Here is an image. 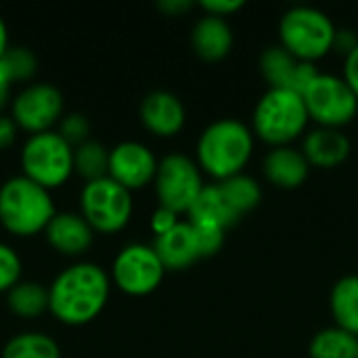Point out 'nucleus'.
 Listing matches in <instances>:
<instances>
[{
    "label": "nucleus",
    "instance_id": "f704fd0d",
    "mask_svg": "<svg viewBox=\"0 0 358 358\" xmlns=\"http://www.w3.org/2000/svg\"><path fill=\"white\" fill-rule=\"evenodd\" d=\"M15 122L10 117H2L0 115V151L10 147L15 143Z\"/></svg>",
    "mask_w": 358,
    "mask_h": 358
},
{
    "label": "nucleus",
    "instance_id": "6e6552de",
    "mask_svg": "<svg viewBox=\"0 0 358 358\" xmlns=\"http://www.w3.org/2000/svg\"><path fill=\"white\" fill-rule=\"evenodd\" d=\"M203 187L206 185L201 180L199 166L191 157L172 153L157 164L155 193L159 208H166L174 214H189Z\"/></svg>",
    "mask_w": 358,
    "mask_h": 358
},
{
    "label": "nucleus",
    "instance_id": "423d86ee",
    "mask_svg": "<svg viewBox=\"0 0 358 358\" xmlns=\"http://www.w3.org/2000/svg\"><path fill=\"white\" fill-rule=\"evenodd\" d=\"M21 166L25 178L44 187L46 191L63 185L73 172L71 145L55 132L34 134L21 153Z\"/></svg>",
    "mask_w": 358,
    "mask_h": 358
},
{
    "label": "nucleus",
    "instance_id": "c9c22d12",
    "mask_svg": "<svg viewBox=\"0 0 358 358\" xmlns=\"http://www.w3.org/2000/svg\"><path fill=\"white\" fill-rule=\"evenodd\" d=\"M159 10H164L166 15H182L187 13L189 8H193V2L191 0H162L159 4Z\"/></svg>",
    "mask_w": 358,
    "mask_h": 358
},
{
    "label": "nucleus",
    "instance_id": "4468645a",
    "mask_svg": "<svg viewBox=\"0 0 358 358\" xmlns=\"http://www.w3.org/2000/svg\"><path fill=\"white\" fill-rule=\"evenodd\" d=\"M141 120L149 132L157 136H174L185 126V107L176 94L168 90H155L143 99Z\"/></svg>",
    "mask_w": 358,
    "mask_h": 358
},
{
    "label": "nucleus",
    "instance_id": "f3484780",
    "mask_svg": "<svg viewBox=\"0 0 358 358\" xmlns=\"http://www.w3.org/2000/svg\"><path fill=\"white\" fill-rule=\"evenodd\" d=\"M191 44L203 61H222L233 48V29L227 19L203 15L191 29Z\"/></svg>",
    "mask_w": 358,
    "mask_h": 358
},
{
    "label": "nucleus",
    "instance_id": "9d476101",
    "mask_svg": "<svg viewBox=\"0 0 358 358\" xmlns=\"http://www.w3.org/2000/svg\"><path fill=\"white\" fill-rule=\"evenodd\" d=\"M164 264L153 245L132 243L124 248L113 262L115 285L130 296H147L157 289L164 279Z\"/></svg>",
    "mask_w": 358,
    "mask_h": 358
},
{
    "label": "nucleus",
    "instance_id": "cd10ccee",
    "mask_svg": "<svg viewBox=\"0 0 358 358\" xmlns=\"http://www.w3.org/2000/svg\"><path fill=\"white\" fill-rule=\"evenodd\" d=\"M19 275H21L19 256L8 245L0 243V292H8L10 287H15Z\"/></svg>",
    "mask_w": 358,
    "mask_h": 358
},
{
    "label": "nucleus",
    "instance_id": "6ab92c4d",
    "mask_svg": "<svg viewBox=\"0 0 358 358\" xmlns=\"http://www.w3.org/2000/svg\"><path fill=\"white\" fill-rule=\"evenodd\" d=\"M239 214L231 208L227 201L220 185H206L195 199L193 208L189 210V220L191 222H201V224H214L220 229H231L233 224L239 222Z\"/></svg>",
    "mask_w": 358,
    "mask_h": 358
},
{
    "label": "nucleus",
    "instance_id": "2eb2a0df",
    "mask_svg": "<svg viewBox=\"0 0 358 358\" xmlns=\"http://www.w3.org/2000/svg\"><path fill=\"white\" fill-rule=\"evenodd\" d=\"M350 151H352V143L340 128L319 126L306 132L302 141V153L308 159V164L317 168H325V170H331L344 164Z\"/></svg>",
    "mask_w": 358,
    "mask_h": 358
},
{
    "label": "nucleus",
    "instance_id": "72a5a7b5",
    "mask_svg": "<svg viewBox=\"0 0 358 358\" xmlns=\"http://www.w3.org/2000/svg\"><path fill=\"white\" fill-rule=\"evenodd\" d=\"M344 80L350 84V88L355 90V94L358 96V44L357 48L346 57V63H344Z\"/></svg>",
    "mask_w": 358,
    "mask_h": 358
},
{
    "label": "nucleus",
    "instance_id": "20e7f679",
    "mask_svg": "<svg viewBox=\"0 0 358 358\" xmlns=\"http://www.w3.org/2000/svg\"><path fill=\"white\" fill-rule=\"evenodd\" d=\"M55 218L48 191L25 176L6 180L0 189V222L15 235L40 233Z\"/></svg>",
    "mask_w": 358,
    "mask_h": 358
},
{
    "label": "nucleus",
    "instance_id": "7ed1b4c3",
    "mask_svg": "<svg viewBox=\"0 0 358 358\" xmlns=\"http://www.w3.org/2000/svg\"><path fill=\"white\" fill-rule=\"evenodd\" d=\"M308 120L302 94L289 88H268L256 103L252 132L273 147H285L306 132Z\"/></svg>",
    "mask_w": 358,
    "mask_h": 358
},
{
    "label": "nucleus",
    "instance_id": "4be33fe9",
    "mask_svg": "<svg viewBox=\"0 0 358 358\" xmlns=\"http://www.w3.org/2000/svg\"><path fill=\"white\" fill-rule=\"evenodd\" d=\"M308 355L310 358H358V338L336 325L321 329L310 340Z\"/></svg>",
    "mask_w": 358,
    "mask_h": 358
},
{
    "label": "nucleus",
    "instance_id": "7c9ffc66",
    "mask_svg": "<svg viewBox=\"0 0 358 358\" xmlns=\"http://www.w3.org/2000/svg\"><path fill=\"white\" fill-rule=\"evenodd\" d=\"M199 6L206 10V15H214V17L227 19L229 15L241 10L245 6V2L243 0H201Z\"/></svg>",
    "mask_w": 358,
    "mask_h": 358
},
{
    "label": "nucleus",
    "instance_id": "b1692460",
    "mask_svg": "<svg viewBox=\"0 0 358 358\" xmlns=\"http://www.w3.org/2000/svg\"><path fill=\"white\" fill-rule=\"evenodd\" d=\"M227 201L231 203V208L243 216L248 212H252L254 208H258L260 199H262V189L260 185L250 176V174H235L222 182H218Z\"/></svg>",
    "mask_w": 358,
    "mask_h": 358
},
{
    "label": "nucleus",
    "instance_id": "1a4fd4ad",
    "mask_svg": "<svg viewBox=\"0 0 358 358\" xmlns=\"http://www.w3.org/2000/svg\"><path fill=\"white\" fill-rule=\"evenodd\" d=\"M80 203L84 220L92 227V231L101 233L122 231L132 214L130 191L109 176L88 182L80 195Z\"/></svg>",
    "mask_w": 358,
    "mask_h": 358
},
{
    "label": "nucleus",
    "instance_id": "a211bd4d",
    "mask_svg": "<svg viewBox=\"0 0 358 358\" xmlns=\"http://www.w3.org/2000/svg\"><path fill=\"white\" fill-rule=\"evenodd\" d=\"M44 235L57 252L67 256L84 254L92 243V227L78 214H55Z\"/></svg>",
    "mask_w": 358,
    "mask_h": 358
},
{
    "label": "nucleus",
    "instance_id": "f8f14e48",
    "mask_svg": "<svg viewBox=\"0 0 358 358\" xmlns=\"http://www.w3.org/2000/svg\"><path fill=\"white\" fill-rule=\"evenodd\" d=\"M157 174L155 155L141 143L128 141L109 151V178L128 191L143 189Z\"/></svg>",
    "mask_w": 358,
    "mask_h": 358
},
{
    "label": "nucleus",
    "instance_id": "c756f323",
    "mask_svg": "<svg viewBox=\"0 0 358 358\" xmlns=\"http://www.w3.org/2000/svg\"><path fill=\"white\" fill-rule=\"evenodd\" d=\"M69 145H84L88 134H90V124L84 115L80 113H71L61 122V132H59Z\"/></svg>",
    "mask_w": 358,
    "mask_h": 358
},
{
    "label": "nucleus",
    "instance_id": "a878e982",
    "mask_svg": "<svg viewBox=\"0 0 358 358\" xmlns=\"http://www.w3.org/2000/svg\"><path fill=\"white\" fill-rule=\"evenodd\" d=\"M73 170L88 182L109 176V151L94 141H86L73 151Z\"/></svg>",
    "mask_w": 358,
    "mask_h": 358
},
{
    "label": "nucleus",
    "instance_id": "aec40b11",
    "mask_svg": "<svg viewBox=\"0 0 358 358\" xmlns=\"http://www.w3.org/2000/svg\"><path fill=\"white\" fill-rule=\"evenodd\" d=\"M329 308L336 327L358 338V275H346L336 281Z\"/></svg>",
    "mask_w": 358,
    "mask_h": 358
},
{
    "label": "nucleus",
    "instance_id": "dca6fc26",
    "mask_svg": "<svg viewBox=\"0 0 358 358\" xmlns=\"http://www.w3.org/2000/svg\"><path fill=\"white\" fill-rule=\"evenodd\" d=\"M262 172L279 189H298L306 182L310 164L302 149H294L292 145L273 147L262 162Z\"/></svg>",
    "mask_w": 358,
    "mask_h": 358
},
{
    "label": "nucleus",
    "instance_id": "f257e3e1",
    "mask_svg": "<svg viewBox=\"0 0 358 358\" xmlns=\"http://www.w3.org/2000/svg\"><path fill=\"white\" fill-rule=\"evenodd\" d=\"M109 296V279L96 264H73L65 268L48 289L50 313L67 325H84L92 321L105 306Z\"/></svg>",
    "mask_w": 358,
    "mask_h": 358
},
{
    "label": "nucleus",
    "instance_id": "f03ea898",
    "mask_svg": "<svg viewBox=\"0 0 358 358\" xmlns=\"http://www.w3.org/2000/svg\"><path fill=\"white\" fill-rule=\"evenodd\" d=\"M254 151V132L235 117L206 126L197 141V166L218 182L241 174Z\"/></svg>",
    "mask_w": 358,
    "mask_h": 358
},
{
    "label": "nucleus",
    "instance_id": "0eeeda50",
    "mask_svg": "<svg viewBox=\"0 0 358 358\" xmlns=\"http://www.w3.org/2000/svg\"><path fill=\"white\" fill-rule=\"evenodd\" d=\"M308 117L323 128H344L358 113V96L344 76L319 73L302 94Z\"/></svg>",
    "mask_w": 358,
    "mask_h": 358
},
{
    "label": "nucleus",
    "instance_id": "473e14b6",
    "mask_svg": "<svg viewBox=\"0 0 358 358\" xmlns=\"http://www.w3.org/2000/svg\"><path fill=\"white\" fill-rule=\"evenodd\" d=\"M176 216H178V214H174V212H170V210H166V208H159V210L153 214V220H151V227H153L155 235H162V233L170 231V229L178 222Z\"/></svg>",
    "mask_w": 358,
    "mask_h": 358
},
{
    "label": "nucleus",
    "instance_id": "2f4dec72",
    "mask_svg": "<svg viewBox=\"0 0 358 358\" xmlns=\"http://www.w3.org/2000/svg\"><path fill=\"white\" fill-rule=\"evenodd\" d=\"M358 44V36L352 29H338L336 38H334V48L338 52H344V57H348Z\"/></svg>",
    "mask_w": 358,
    "mask_h": 358
},
{
    "label": "nucleus",
    "instance_id": "39448f33",
    "mask_svg": "<svg viewBox=\"0 0 358 358\" xmlns=\"http://www.w3.org/2000/svg\"><path fill=\"white\" fill-rule=\"evenodd\" d=\"M336 31L338 27L327 13L306 4L287 8L279 23L281 46L306 63H315L334 48Z\"/></svg>",
    "mask_w": 358,
    "mask_h": 358
},
{
    "label": "nucleus",
    "instance_id": "c85d7f7f",
    "mask_svg": "<svg viewBox=\"0 0 358 358\" xmlns=\"http://www.w3.org/2000/svg\"><path fill=\"white\" fill-rule=\"evenodd\" d=\"M191 222V220H189ZM195 231H197V239H199V248L203 258H210L214 254L220 252V248L224 245V229L214 227V224H201V222H193Z\"/></svg>",
    "mask_w": 358,
    "mask_h": 358
},
{
    "label": "nucleus",
    "instance_id": "5701e85b",
    "mask_svg": "<svg viewBox=\"0 0 358 358\" xmlns=\"http://www.w3.org/2000/svg\"><path fill=\"white\" fill-rule=\"evenodd\" d=\"M36 71V57L31 50L17 46L8 48L0 57V109L6 105L10 94V82L13 80H27Z\"/></svg>",
    "mask_w": 358,
    "mask_h": 358
},
{
    "label": "nucleus",
    "instance_id": "ddd939ff",
    "mask_svg": "<svg viewBox=\"0 0 358 358\" xmlns=\"http://www.w3.org/2000/svg\"><path fill=\"white\" fill-rule=\"evenodd\" d=\"M153 250L166 271H185L203 258L193 222H176L170 231L155 235Z\"/></svg>",
    "mask_w": 358,
    "mask_h": 358
},
{
    "label": "nucleus",
    "instance_id": "bb28decb",
    "mask_svg": "<svg viewBox=\"0 0 358 358\" xmlns=\"http://www.w3.org/2000/svg\"><path fill=\"white\" fill-rule=\"evenodd\" d=\"M2 358H59V348L48 336L21 334L4 346Z\"/></svg>",
    "mask_w": 358,
    "mask_h": 358
},
{
    "label": "nucleus",
    "instance_id": "393cba45",
    "mask_svg": "<svg viewBox=\"0 0 358 358\" xmlns=\"http://www.w3.org/2000/svg\"><path fill=\"white\" fill-rule=\"evenodd\" d=\"M8 308L23 319L40 317L48 308V292L40 283H17L8 289Z\"/></svg>",
    "mask_w": 358,
    "mask_h": 358
},
{
    "label": "nucleus",
    "instance_id": "e433bc0d",
    "mask_svg": "<svg viewBox=\"0 0 358 358\" xmlns=\"http://www.w3.org/2000/svg\"><path fill=\"white\" fill-rule=\"evenodd\" d=\"M8 50V34H6V25L0 17V57Z\"/></svg>",
    "mask_w": 358,
    "mask_h": 358
},
{
    "label": "nucleus",
    "instance_id": "412c9836",
    "mask_svg": "<svg viewBox=\"0 0 358 358\" xmlns=\"http://www.w3.org/2000/svg\"><path fill=\"white\" fill-rule=\"evenodd\" d=\"M298 65H300V61L289 50H285L281 44L268 46L260 55V71H262L264 80L271 84V88H289L292 90V82H294Z\"/></svg>",
    "mask_w": 358,
    "mask_h": 358
},
{
    "label": "nucleus",
    "instance_id": "9b49d317",
    "mask_svg": "<svg viewBox=\"0 0 358 358\" xmlns=\"http://www.w3.org/2000/svg\"><path fill=\"white\" fill-rule=\"evenodd\" d=\"M63 109L61 92L50 84H36L25 88L13 103L15 122L27 132L42 134L57 122Z\"/></svg>",
    "mask_w": 358,
    "mask_h": 358
}]
</instances>
